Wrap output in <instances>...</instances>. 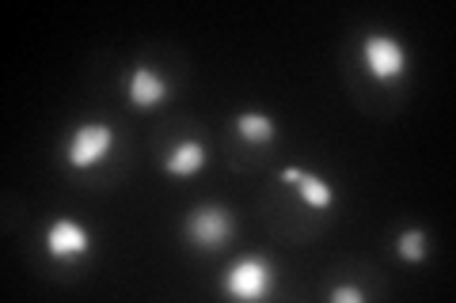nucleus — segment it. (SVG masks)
Masks as SVG:
<instances>
[{
	"label": "nucleus",
	"mask_w": 456,
	"mask_h": 303,
	"mask_svg": "<svg viewBox=\"0 0 456 303\" xmlns=\"http://www.w3.org/2000/svg\"><path fill=\"white\" fill-rule=\"evenodd\" d=\"M126 92H130V103L137 110H152V107H160L167 103V80L160 76V72H152V68H134L130 72V80H126Z\"/></svg>",
	"instance_id": "nucleus-7"
},
{
	"label": "nucleus",
	"mask_w": 456,
	"mask_h": 303,
	"mask_svg": "<svg viewBox=\"0 0 456 303\" xmlns=\"http://www.w3.org/2000/svg\"><path fill=\"white\" fill-rule=\"evenodd\" d=\"M335 303H365V292L362 288H354V284H338L335 292H331Z\"/></svg>",
	"instance_id": "nucleus-11"
},
{
	"label": "nucleus",
	"mask_w": 456,
	"mask_h": 303,
	"mask_svg": "<svg viewBox=\"0 0 456 303\" xmlns=\"http://www.w3.org/2000/svg\"><path fill=\"white\" fill-rule=\"evenodd\" d=\"M92 251V235L88 227L77 224L73 216H57L46 232V254L57 258V262H73V258H84Z\"/></svg>",
	"instance_id": "nucleus-5"
},
{
	"label": "nucleus",
	"mask_w": 456,
	"mask_h": 303,
	"mask_svg": "<svg viewBox=\"0 0 456 303\" xmlns=\"http://www.w3.org/2000/svg\"><path fill=\"white\" fill-rule=\"evenodd\" d=\"M362 61H365V72L377 84H392V80H399L407 72V50H403V42L399 38L373 31V35H365V42H362Z\"/></svg>",
	"instance_id": "nucleus-3"
},
{
	"label": "nucleus",
	"mask_w": 456,
	"mask_h": 303,
	"mask_svg": "<svg viewBox=\"0 0 456 303\" xmlns=\"http://www.w3.org/2000/svg\"><path fill=\"white\" fill-rule=\"evenodd\" d=\"M110 152H114V129L103 125V122L77 125L73 137H69V144H65V160H69V167H77V171L99 167Z\"/></svg>",
	"instance_id": "nucleus-1"
},
{
	"label": "nucleus",
	"mask_w": 456,
	"mask_h": 303,
	"mask_svg": "<svg viewBox=\"0 0 456 303\" xmlns=\"http://www.w3.org/2000/svg\"><path fill=\"white\" fill-rule=\"evenodd\" d=\"M281 182L293 186V190L305 197V205L316 209V212H327V209L335 205L331 182H323L320 175H308V171H301V167H281Z\"/></svg>",
	"instance_id": "nucleus-6"
},
{
	"label": "nucleus",
	"mask_w": 456,
	"mask_h": 303,
	"mask_svg": "<svg viewBox=\"0 0 456 303\" xmlns=\"http://www.w3.org/2000/svg\"><path fill=\"white\" fill-rule=\"evenodd\" d=\"M187 235L194 247H202V251H221L228 239H232V216H228L224 209H194L187 216Z\"/></svg>",
	"instance_id": "nucleus-4"
},
{
	"label": "nucleus",
	"mask_w": 456,
	"mask_h": 303,
	"mask_svg": "<svg viewBox=\"0 0 456 303\" xmlns=\"http://www.w3.org/2000/svg\"><path fill=\"white\" fill-rule=\"evenodd\" d=\"M270 284H274V269H270V262L259 254H248L228 269L224 296H232L240 303H259V299L270 296Z\"/></svg>",
	"instance_id": "nucleus-2"
},
{
	"label": "nucleus",
	"mask_w": 456,
	"mask_h": 303,
	"mask_svg": "<svg viewBox=\"0 0 456 303\" xmlns=\"http://www.w3.org/2000/svg\"><path fill=\"white\" fill-rule=\"evenodd\" d=\"M236 133L251 140V144H266L270 137H274V118L263 110H248V114H240L236 118Z\"/></svg>",
	"instance_id": "nucleus-9"
},
{
	"label": "nucleus",
	"mask_w": 456,
	"mask_h": 303,
	"mask_svg": "<svg viewBox=\"0 0 456 303\" xmlns=\"http://www.w3.org/2000/svg\"><path fill=\"white\" fill-rule=\"evenodd\" d=\"M202 167H206V148L198 140H179L175 148L167 152V160H164V171L167 175H175V179H191Z\"/></svg>",
	"instance_id": "nucleus-8"
},
{
	"label": "nucleus",
	"mask_w": 456,
	"mask_h": 303,
	"mask_svg": "<svg viewBox=\"0 0 456 303\" xmlns=\"http://www.w3.org/2000/svg\"><path fill=\"white\" fill-rule=\"evenodd\" d=\"M395 251H399L403 262H422L426 258V232L422 227H407V232H399Z\"/></svg>",
	"instance_id": "nucleus-10"
}]
</instances>
